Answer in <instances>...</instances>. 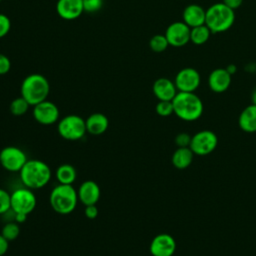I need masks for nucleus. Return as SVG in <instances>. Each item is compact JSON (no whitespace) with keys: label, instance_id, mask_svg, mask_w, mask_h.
Listing matches in <instances>:
<instances>
[{"label":"nucleus","instance_id":"obj_1","mask_svg":"<svg viewBox=\"0 0 256 256\" xmlns=\"http://www.w3.org/2000/svg\"><path fill=\"white\" fill-rule=\"evenodd\" d=\"M19 173L23 185L31 190L43 188L49 183L52 176L49 165L38 159L27 160Z\"/></svg>","mask_w":256,"mask_h":256},{"label":"nucleus","instance_id":"obj_2","mask_svg":"<svg viewBox=\"0 0 256 256\" xmlns=\"http://www.w3.org/2000/svg\"><path fill=\"white\" fill-rule=\"evenodd\" d=\"M174 114L184 121H195L202 116V100L194 92L178 91L172 100Z\"/></svg>","mask_w":256,"mask_h":256},{"label":"nucleus","instance_id":"obj_3","mask_svg":"<svg viewBox=\"0 0 256 256\" xmlns=\"http://www.w3.org/2000/svg\"><path fill=\"white\" fill-rule=\"evenodd\" d=\"M50 92V84L47 78L39 73H32L26 76L20 86L21 96L30 104L34 106L44 100Z\"/></svg>","mask_w":256,"mask_h":256},{"label":"nucleus","instance_id":"obj_4","mask_svg":"<svg viewBox=\"0 0 256 256\" xmlns=\"http://www.w3.org/2000/svg\"><path fill=\"white\" fill-rule=\"evenodd\" d=\"M76 189L72 185L58 184L50 192L49 203L51 208L60 215L72 213L78 203Z\"/></svg>","mask_w":256,"mask_h":256},{"label":"nucleus","instance_id":"obj_5","mask_svg":"<svg viewBox=\"0 0 256 256\" xmlns=\"http://www.w3.org/2000/svg\"><path fill=\"white\" fill-rule=\"evenodd\" d=\"M235 21L234 10L223 2L215 3L206 10L205 24L211 33H219L228 30Z\"/></svg>","mask_w":256,"mask_h":256},{"label":"nucleus","instance_id":"obj_6","mask_svg":"<svg viewBox=\"0 0 256 256\" xmlns=\"http://www.w3.org/2000/svg\"><path fill=\"white\" fill-rule=\"evenodd\" d=\"M58 134L65 140L76 141L81 139L86 133L85 120L76 114H69L58 121Z\"/></svg>","mask_w":256,"mask_h":256},{"label":"nucleus","instance_id":"obj_7","mask_svg":"<svg viewBox=\"0 0 256 256\" xmlns=\"http://www.w3.org/2000/svg\"><path fill=\"white\" fill-rule=\"evenodd\" d=\"M218 144L217 135L211 130H201L191 138L190 149L194 155L204 156L213 152Z\"/></svg>","mask_w":256,"mask_h":256},{"label":"nucleus","instance_id":"obj_8","mask_svg":"<svg viewBox=\"0 0 256 256\" xmlns=\"http://www.w3.org/2000/svg\"><path fill=\"white\" fill-rule=\"evenodd\" d=\"M37 199L33 191L27 187L19 188L11 194V210L15 213L29 215L36 207Z\"/></svg>","mask_w":256,"mask_h":256},{"label":"nucleus","instance_id":"obj_9","mask_svg":"<svg viewBox=\"0 0 256 256\" xmlns=\"http://www.w3.org/2000/svg\"><path fill=\"white\" fill-rule=\"evenodd\" d=\"M27 160L25 152L16 146H6L0 151V164L9 172H20Z\"/></svg>","mask_w":256,"mask_h":256},{"label":"nucleus","instance_id":"obj_10","mask_svg":"<svg viewBox=\"0 0 256 256\" xmlns=\"http://www.w3.org/2000/svg\"><path fill=\"white\" fill-rule=\"evenodd\" d=\"M32 115L36 122L48 126L59 121L60 112L55 103L44 100L33 106Z\"/></svg>","mask_w":256,"mask_h":256},{"label":"nucleus","instance_id":"obj_11","mask_svg":"<svg viewBox=\"0 0 256 256\" xmlns=\"http://www.w3.org/2000/svg\"><path fill=\"white\" fill-rule=\"evenodd\" d=\"M199 72L191 67L181 69L175 76V86L180 92H194L200 85Z\"/></svg>","mask_w":256,"mask_h":256},{"label":"nucleus","instance_id":"obj_12","mask_svg":"<svg viewBox=\"0 0 256 256\" xmlns=\"http://www.w3.org/2000/svg\"><path fill=\"white\" fill-rule=\"evenodd\" d=\"M191 28L183 21H177L171 23L166 31L165 37L169 45L174 47H182L190 41Z\"/></svg>","mask_w":256,"mask_h":256},{"label":"nucleus","instance_id":"obj_13","mask_svg":"<svg viewBox=\"0 0 256 256\" xmlns=\"http://www.w3.org/2000/svg\"><path fill=\"white\" fill-rule=\"evenodd\" d=\"M149 251L152 256H172L176 251V241L170 234H158L152 239Z\"/></svg>","mask_w":256,"mask_h":256},{"label":"nucleus","instance_id":"obj_14","mask_svg":"<svg viewBox=\"0 0 256 256\" xmlns=\"http://www.w3.org/2000/svg\"><path fill=\"white\" fill-rule=\"evenodd\" d=\"M56 12L64 20H75L84 12L83 0H58L56 3Z\"/></svg>","mask_w":256,"mask_h":256},{"label":"nucleus","instance_id":"obj_15","mask_svg":"<svg viewBox=\"0 0 256 256\" xmlns=\"http://www.w3.org/2000/svg\"><path fill=\"white\" fill-rule=\"evenodd\" d=\"M79 201L84 205L96 204L101 196V190L99 185L93 180H86L81 183L77 190Z\"/></svg>","mask_w":256,"mask_h":256},{"label":"nucleus","instance_id":"obj_16","mask_svg":"<svg viewBox=\"0 0 256 256\" xmlns=\"http://www.w3.org/2000/svg\"><path fill=\"white\" fill-rule=\"evenodd\" d=\"M152 91L159 101H172L177 94L175 83L168 78H158L152 86Z\"/></svg>","mask_w":256,"mask_h":256},{"label":"nucleus","instance_id":"obj_17","mask_svg":"<svg viewBox=\"0 0 256 256\" xmlns=\"http://www.w3.org/2000/svg\"><path fill=\"white\" fill-rule=\"evenodd\" d=\"M231 84V74L225 68L214 69L208 77V85L215 93L226 91Z\"/></svg>","mask_w":256,"mask_h":256},{"label":"nucleus","instance_id":"obj_18","mask_svg":"<svg viewBox=\"0 0 256 256\" xmlns=\"http://www.w3.org/2000/svg\"><path fill=\"white\" fill-rule=\"evenodd\" d=\"M86 130L91 135H101L105 133L109 127V120L103 113H92L86 119Z\"/></svg>","mask_w":256,"mask_h":256},{"label":"nucleus","instance_id":"obj_19","mask_svg":"<svg viewBox=\"0 0 256 256\" xmlns=\"http://www.w3.org/2000/svg\"><path fill=\"white\" fill-rule=\"evenodd\" d=\"M206 11L197 4L188 5L183 11V22L190 28L205 24Z\"/></svg>","mask_w":256,"mask_h":256},{"label":"nucleus","instance_id":"obj_20","mask_svg":"<svg viewBox=\"0 0 256 256\" xmlns=\"http://www.w3.org/2000/svg\"><path fill=\"white\" fill-rule=\"evenodd\" d=\"M238 125L244 132H256V105L250 104L242 110L238 118Z\"/></svg>","mask_w":256,"mask_h":256},{"label":"nucleus","instance_id":"obj_21","mask_svg":"<svg viewBox=\"0 0 256 256\" xmlns=\"http://www.w3.org/2000/svg\"><path fill=\"white\" fill-rule=\"evenodd\" d=\"M194 153L190 149V147H182L177 148L172 154V164L177 169H186L189 167L193 161Z\"/></svg>","mask_w":256,"mask_h":256},{"label":"nucleus","instance_id":"obj_22","mask_svg":"<svg viewBox=\"0 0 256 256\" xmlns=\"http://www.w3.org/2000/svg\"><path fill=\"white\" fill-rule=\"evenodd\" d=\"M55 177L59 184L72 185L77 178V170L73 165L64 163L57 167L55 171Z\"/></svg>","mask_w":256,"mask_h":256},{"label":"nucleus","instance_id":"obj_23","mask_svg":"<svg viewBox=\"0 0 256 256\" xmlns=\"http://www.w3.org/2000/svg\"><path fill=\"white\" fill-rule=\"evenodd\" d=\"M210 34L211 31L206 26V24L193 27L190 31V41L196 45H202L208 41Z\"/></svg>","mask_w":256,"mask_h":256},{"label":"nucleus","instance_id":"obj_24","mask_svg":"<svg viewBox=\"0 0 256 256\" xmlns=\"http://www.w3.org/2000/svg\"><path fill=\"white\" fill-rule=\"evenodd\" d=\"M30 107V104L22 97H17L10 103L9 110L14 116H22L24 115Z\"/></svg>","mask_w":256,"mask_h":256},{"label":"nucleus","instance_id":"obj_25","mask_svg":"<svg viewBox=\"0 0 256 256\" xmlns=\"http://www.w3.org/2000/svg\"><path fill=\"white\" fill-rule=\"evenodd\" d=\"M168 46H169V43H168L165 35H162V34L154 35L149 41L150 49L156 53L165 51Z\"/></svg>","mask_w":256,"mask_h":256},{"label":"nucleus","instance_id":"obj_26","mask_svg":"<svg viewBox=\"0 0 256 256\" xmlns=\"http://www.w3.org/2000/svg\"><path fill=\"white\" fill-rule=\"evenodd\" d=\"M1 234L8 241H13L19 236L20 227L17 222H8L2 227Z\"/></svg>","mask_w":256,"mask_h":256},{"label":"nucleus","instance_id":"obj_27","mask_svg":"<svg viewBox=\"0 0 256 256\" xmlns=\"http://www.w3.org/2000/svg\"><path fill=\"white\" fill-rule=\"evenodd\" d=\"M155 110H156V113L162 117H167L174 113L172 101H159L156 104Z\"/></svg>","mask_w":256,"mask_h":256},{"label":"nucleus","instance_id":"obj_28","mask_svg":"<svg viewBox=\"0 0 256 256\" xmlns=\"http://www.w3.org/2000/svg\"><path fill=\"white\" fill-rule=\"evenodd\" d=\"M11 209V194L0 188V215Z\"/></svg>","mask_w":256,"mask_h":256},{"label":"nucleus","instance_id":"obj_29","mask_svg":"<svg viewBox=\"0 0 256 256\" xmlns=\"http://www.w3.org/2000/svg\"><path fill=\"white\" fill-rule=\"evenodd\" d=\"M103 6V0H83V8L87 13H95Z\"/></svg>","mask_w":256,"mask_h":256},{"label":"nucleus","instance_id":"obj_30","mask_svg":"<svg viewBox=\"0 0 256 256\" xmlns=\"http://www.w3.org/2000/svg\"><path fill=\"white\" fill-rule=\"evenodd\" d=\"M11 29V21L9 17L3 13H0V39L5 37Z\"/></svg>","mask_w":256,"mask_h":256},{"label":"nucleus","instance_id":"obj_31","mask_svg":"<svg viewBox=\"0 0 256 256\" xmlns=\"http://www.w3.org/2000/svg\"><path fill=\"white\" fill-rule=\"evenodd\" d=\"M191 138H192V136H190L188 133L181 132V133L176 135V137L174 139V142L178 146V148L189 147L190 143H191Z\"/></svg>","mask_w":256,"mask_h":256},{"label":"nucleus","instance_id":"obj_32","mask_svg":"<svg viewBox=\"0 0 256 256\" xmlns=\"http://www.w3.org/2000/svg\"><path fill=\"white\" fill-rule=\"evenodd\" d=\"M11 69V61L8 56L0 53V75L7 74Z\"/></svg>","mask_w":256,"mask_h":256},{"label":"nucleus","instance_id":"obj_33","mask_svg":"<svg viewBox=\"0 0 256 256\" xmlns=\"http://www.w3.org/2000/svg\"><path fill=\"white\" fill-rule=\"evenodd\" d=\"M84 213L88 219H95L98 216V208H97L96 204L86 205Z\"/></svg>","mask_w":256,"mask_h":256},{"label":"nucleus","instance_id":"obj_34","mask_svg":"<svg viewBox=\"0 0 256 256\" xmlns=\"http://www.w3.org/2000/svg\"><path fill=\"white\" fill-rule=\"evenodd\" d=\"M8 240L5 239L3 237V235L0 233V256H3L4 254H6L8 248H9V244H8Z\"/></svg>","mask_w":256,"mask_h":256},{"label":"nucleus","instance_id":"obj_35","mask_svg":"<svg viewBox=\"0 0 256 256\" xmlns=\"http://www.w3.org/2000/svg\"><path fill=\"white\" fill-rule=\"evenodd\" d=\"M242 2H243V0H223V3L233 10L239 8L241 6Z\"/></svg>","mask_w":256,"mask_h":256},{"label":"nucleus","instance_id":"obj_36","mask_svg":"<svg viewBox=\"0 0 256 256\" xmlns=\"http://www.w3.org/2000/svg\"><path fill=\"white\" fill-rule=\"evenodd\" d=\"M27 214H24V213H15V222H17L18 224L19 223H23L26 221L27 219Z\"/></svg>","mask_w":256,"mask_h":256},{"label":"nucleus","instance_id":"obj_37","mask_svg":"<svg viewBox=\"0 0 256 256\" xmlns=\"http://www.w3.org/2000/svg\"><path fill=\"white\" fill-rule=\"evenodd\" d=\"M231 75L232 74H234L235 72H236V70H237V67L234 65V64H230V65H228L226 68H225Z\"/></svg>","mask_w":256,"mask_h":256},{"label":"nucleus","instance_id":"obj_38","mask_svg":"<svg viewBox=\"0 0 256 256\" xmlns=\"http://www.w3.org/2000/svg\"><path fill=\"white\" fill-rule=\"evenodd\" d=\"M251 100H252V104L256 105V88L253 90V92L251 94Z\"/></svg>","mask_w":256,"mask_h":256},{"label":"nucleus","instance_id":"obj_39","mask_svg":"<svg viewBox=\"0 0 256 256\" xmlns=\"http://www.w3.org/2000/svg\"><path fill=\"white\" fill-rule=\"evenodd\" d=\"M0 1H2V0H0Z\"/></svg>","mask_w":256,"mask_h":256}]
</instances>
